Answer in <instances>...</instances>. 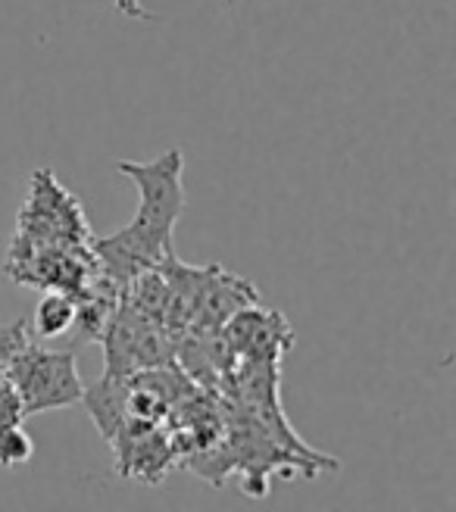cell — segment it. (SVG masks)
Instances as JSON below:
<instances>
[{"label":"cell","instance_id":"cell-1","mask_svg":"<svg viewBox=\"0 0 456 512\" xmlns=\"http://www.w3.org/2000/svg\"><path fill=\"white\" fill-rule=\"evenodd\" d=\"M116 169L125 178H132V185L141 194V207L129 225L107 238H94L91 247L97 256V266L125 291L135 275L175 256L172 232L185 210V157L182 150H166L163 157L147 163L122 160Z\"/></svg>","mask_w":456,"mask_h":512},{"label":"cell","instance_id":"cell-2","mask_svg":"<svg viewBox=\"0 0 456 512\" xmlns=\"http://www.w3.org/2000/svg\"><path fill=\"white\" fill-rule=\"evenodd\" d=\"M13 241L38 247H88L94 238L82 203L57 182L54 172L38 169L19 210Z\"/></svg>","mask_w":456,"mask_h":512},{"label":"cell","instance_id":"cell-3","mask_svg":"<svg viewBox=\"0 0 456 512\" xmlns=\"http://www.w3.org/2000/svg\"><path fill=\"white\" fill-rule=\"evenodd\" d=\"M22 400L25 419L47 409H66L82 403L85 381L75 366L72 350H47L35 341L25 344L4 369Z\"/></svg>","mask_w":456,"mask_h":512},{"label":"cell","instance_id":"cell-4","mask_svg":"<svg viewBox=\"0 0 456 512\" xmlns=\"http://www.w3.org/2000/svg\"><path fill=\"white\" fill-rule=\"evenodd\" d=\"M97 341L104 344L107 353V375H129L135 369L163 366L172 363L175 356V341L166 335V328L135 310L125 294Z\"/></svg>","mask_w":456,"mask_h":512},{"label":"cell","instance_id":"cell-5","mask_svg":"<svg viewBox=\"0 0 456 512\" xmlns=\"http://www.w3.org/2000/svg\"><path fill=\"white\" fill-rule=\"evenodd\" d=\"M219 335L235 356V363H285V356L294 344V331L288 319L266 306L247 303L228 319Z\"/></svg>","mask_w":456,"mask_h":512},{"label":"cell","instance_id":"cell-6","mask_svg":"<svg viewBox=\"0 0 456 512\" xmlns=\"http://www.w3.org/2000/svg\"><path fill=\"white\" fill-rule=\"evenodd\" d=\"M116 453V472L129 481L160 484L175 466V450L163 425H125L110 441Z\"/></svg>","mask_w":456,"mask_h":512},{"label":"cell","instance_id":"cell-7","mask_svg":"<svg viewBox=\"0 0 456 512\" xmlns=\"http://www.w3.org/2000/svg\"><path fill=\"white\" fill-rule=\"evenodd\" d=\"M75 313H79V306H75L72 294L44 291L41 303L35 306V313H32V322H29L32 338H41V341L63 338L66 331H72V325H75Z\"/></svg>","mask_w":456,"mask_h":512},{"label":"cell","instance_id":"cell-8","mask_svg":"<svg viewBox=\"0 0 456 512\" xmlns=\"http://www.w3.org/2000/svg\"><path fill=\"white\" fill-rule=\"evenodd\" d=\"M32 453H35V444H32L29 434H25L22 425L0 431V466H4V469L25 466L32 459Z\"/></svg>","mask_w":456,"mask_h":512},{"label":"cell","instance_id":"cell-9","mask_svg":"<svg viewBox=\"0 0 456 512\" xmlns=\"http://www.w3.org/2000/svg\"><path fill=\"white\" fill-rule=\"evenodd\" d=\"M32 341L29 319H16L13 325H0V369H7L13 356Z\"/></svg>","mask_w":456,"mask_h":512},{"label":"cell","instance_id":"cell-10","mask_svg":"<svg viewBox=\"0 0 456 512\" xmlns=\"http://www.w3.org/2000/svg\"><path fill=\"white\" fill-rule=\"evenodd\" d=\"M25 422V409H22V400L13 388L10 375L0 369V431H7L13 425H22Z\"/></svg>","mask_w":456,"mask_h":512}]
</instances>
